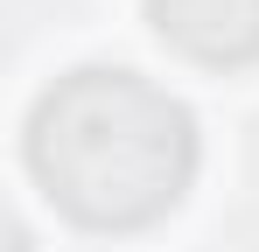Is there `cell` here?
Listing matches in <instances>:
<instances>
[{
    "label": "cell",
    "instance_id": "1",
    "mask_svg": "<svg viewBox=\"0 0 259 252\" xmlns=\"http://www.w3.org/2000/svg\"><path fill=\"white\" fill-rule=\"evenodd\" d=\"M28 168L91 231L168 217L196 175V119L133 70H70L28 119Z\"/></svg>",
    "mask_w": 259,
    "mask_h": 252
},
{
    "label": "cell",
    "instance_id": "2",
    "mask_svg": "<svg viewBox=\"0 0 259 252\" xmlns=\"http://www.w3.org/2000/svg\"><path fill=\"white\" fill-rule=\"evenodd\" d=\"M147 14L196 63H252L259 56V0H147Z\"/></svg>",
    "mask_w": 259,
    "mask_h": 252
}]
</instances>
